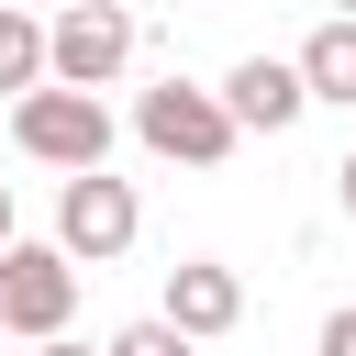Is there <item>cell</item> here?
I'll list each match as a JSON object with an SVG mask.
<instances>
[{
    "label": "cell",
    "instance_id": "obj_1",
    "mask_svg": "<svg viewBox=\"0 0 356 356\" xmlns=\"http://www.w3.org/2000/svg\"><path fill=\"white\" fill-rule=\"evenodd\" d=\"M134 145H145V156H167V167H222V156L245 145V122L222 111V89L156 78V89H134Z\"/></svg>",
    "mask_w": 356,
    "mask_h": 356
},
{
    "label": "cell",
    "instance_id": "obj_2",
    "mask_svg": "<svg viewBox=\"0 0 356 356\" xmlns=\"http://www.w3.org/2000/svg\"><path fill=\"white\" fill-rule=\"evenodd\" d=\"M11 145H22L33 167L100 178V167H111V111H100L89 89H33V100H11Z\"/></svg>",
    "mask_w": 356,
    "mask_h": 356
},
{
    "label": "cell",
    "instance_id": "obj_3",
    "mask_svg": "<svg viewBox=\"0 0 356 356\" xmlns=\"http://www.w3.org/2000/svg\"><path fill=\"white\" fill-rule=\"evenodd\" d=\"M67 312H78V256H67V245H11V256H0V334L56 345Z\"/></svg>",
    "mask_w": 356,
    "mask_h": 356
},
{
    "label": "cell",
    "instance_id": "obj_4",
    "mask_svg": "<svg viewBox=\"0 0 356 356\" xmlns=\"http://www.w3.org/2000/svg\"><path fill=\"white\" fill-rule=\"evenodd\" d=\"M134 234H145V200H134V178H67L56 189V245L78 256V267H111V256H134Z\"/></svg>",
    "mask_w": 356,
    "mask_h": 356
},
{
    "label": "cell",
    "instance_id": "obj_5",
    "mask_svg": "<svg viewBox=\"0 0 356 356\" xmlns=\"http://www.w3.org/2000/svg\"><path fill=\"white\" fill-rule=\"evenodd\" d=\"M134 67V11L122 0H78V11H56V89H111Z\"/></svg>",
    "mask_w": 356,
    "mask_h": 356
},
{
    "label": "cell",
    "instance_id": "obj_6",
    "mask_svg": "<svg viewBox=\"0 0 356 356\" xmlns=\"http://www.w3.org/2000/svg\"><path fill=\"white\" fill-rule=\"evenodd\" d=\"M156 312H167V323H178L189 345H211V334H234V323H245V278H234L222 256H178V267H167V300H156Z\"/></svg>",
    "mask_w": 356,
    "mask_h": 356
},
{
    "label": "cell",
    "instance_id": "obj_7",
    "mask_svg": "<svg viewBox=\"0 0 356 356\" xmlns=\"http://www.w3.org/2000/svg\"><path fill=\"white\" fill-rule=\"evenodd\" d=\"M222 111H234L245 134H289V122L312 111V78H300V56H245V67L222 78Z\"/></svg>",
    "mask_w": 356,
    "mask_h": 356
},
{
    "label": "cell",
    "instance_id": "obj_8",
    "mask_svg": "<svg viewBox=\"0 0 356 356\" xmlns=\"http://www.w3.org/2000/svg\"><path fill=\"white\" fill-rule=\"evenodd\" d=\"M0 89H11V100H33V89H56V22H33L22 0L0 11Z\"/></svg>",
    "mask_w": 356,
    "mask_h": 356
},
{
    "label": "cell",
    "instance_id": "obj_9",
    "mask_svg": "<svg viewBox=\"0 0 356 356\" xmlns=\"http://www.w3.org/2000/svg\"><path fill=\"white\" fill-rule=\"evenodd\" d=\"M300 78H312V100L356 111V22H312V44H300Z\"/></svg>",
    "mask_w": 356,
    "mask_h": 356
},
{
    "label": "cell",
    "instance_id": "obj_10",
    "mask_svg": "<svg viewBox=\"0 0 356 356\" xmlns=\"http://www.w3.org/2000/svg\"><path fill=\"white\" fill-rule=\"evenodd\" d=\"M100 356H200V345H189V334L167 323V312H145V323H122V334H111Z\"/></svg>",
    "mask_w": 356,
    "mask_h": 356
},
{
    "label": "cell",
    "instance_id": "obj_11",
    "mask_svg": "<svg viewBox=\"0 0 356 356\" xmlns=\"http://www.w3.org/2000/svg\"><path fill=\"white\" fill-rule=\"evenodd\" d=\"M323 356H356V300H345V312H323Z\"/></svg>",
    "mask_w": 356,
    "mask_h": 356
},
{
    "label": "cell",
    "instance_id": "obj_12",
    "mask_svg": "<svg viewBox=\"0 0 356 356\" xmlns=\"http://www.w3.org/2000/svg\"><path fill=\"white\" fill-rule=\"evenodd\" d=\"M334 189H345V222H356V145H345V167H334Z\"/></svg>",
    "mask_w": 356,
    "mask_h": 356
},
{
    "label": "cell",
    "instance_id": "obj_13",
    "mask_svg": "<svg viewBox=\"0 0 356 356\" xmlns=\"http://www.w3.org/2000/svg\"><path fill=\"white\" fill-rule=\"evenodd\" d=\"M11 245H22V222H11V189H0V256H11Z\"/></svg>",
    "mask_w": 356,
    "mask_h": 356
},
{
    "label": "cell",
    "instance_id": "obj_14",
    "mask_svg": "<svg viewBox=\"0 0 356 356\" xmlns=\"http://www.w3.org/2000/svg\"><path fill=\"white\" fill-rule=\"evenodd\" d=\"M33 356H89V345H78V334H56V345H33Z\"/></svg>",
    "mask_w": 356,
    "mask_h": 356
},
{
    "label": "cell",
    "instance_id": "obj_15",
    "mask_svg": "<svg viewBox=\"0 0 356 356\" xmlns=\"http://www.w3.org/2000/svg\"><path fill=\"white\" fill-rule=\"evenodd\" d=\"M334 22H356V0H334Z\"/></svg>",
    "mask_w": 356,
    "mask_h": 356
},
{
    "label": "cell",
    "instance_id": "obj_16",
    "mask_svg": "<svg viewBox=\"0 0 356 356\" xmlns=\"http://www.w3.org/2000/svg\"><path fill=\"white\" fill-rule=\"evenodd\" d=\"M56 11H78V0H56Z\"/></svg>",
    "mask_w": 356,
    "mask_h": 356
},
{
    "label": "cell",
    "instance_id": "obj_17",
    "mask_svg": "<svg viewBox=\"0 0 356 356\" xmlns=\"http://www.w3.org/2000/svg\"><path fill=\"white\" fill-rule=\"evenodd\" d=\"M0 11H11V0H0Z\"/></svg>",
    "mask_w": 356,
    "mask_h": 356
}]
</instances>
